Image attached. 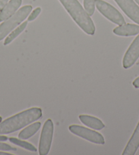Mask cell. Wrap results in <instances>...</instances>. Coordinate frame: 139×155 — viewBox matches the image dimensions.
I'll use <instances>...</instances> for the list:
<instances>
[{
    "label": "cell",
    "instance_id": "19",
    "mask_svg": "<svg viewBox=\"0 0 139 155\" xmlns=\"http://www.w3.org/2000/svg\"><path fill=\"white\" fill-rule=\"evenodd\" d=\"M10 0H0V11L4 8Z\"/></svg>",
    "mask_w": 139,
    "mask_h": 155
},
{
    "label": "cell",
    "instance_id": "1",
    "mask_svg": "<svg viewBox=\"0 0 139 155\" xmlns=\"http://www.w3.org/2000/svg\"><path fill=\"white\" fill-rule=\"evenodd\" d=\"M42 111L40 107H31L18 113L0 122V135H7L21 130L41 118Z\"/></svg>",
    "mask_w": 139,
    "mask_h": 155
},
{
    "label": "cell",
    "instance_id": "10",
    "mask_svg": "<svg viewBox=\"0 0 139 155\" xmlns=\"http://www.w3.org/2000/svg\"><path fill=\"white\" fill-rule=\"evenodd\" d=\"M139 148V122L123 152V155H134Z\"/></svg>",
    "mask_w": 139,
    "mask_h": 155
},
{
    "label": "cell",
    "instance_id": "24",
    "mask_svg": "<svg viewBox=\"0 0 139 155\" xmlns=\"http://www.w3.org/2000/svg\"><path fill=\"white\" fill-rule=\"evenodd\" d=\"M2 121V117H1V116H0V122H1Z\"/></svg>",
    "mask_w": 139,
    "mask_h": 155
},
{
    "label": "cell",
    "instance_id": "14",
    "mask_svg": "<svg viewBox=\"0 0 139 155\" xmlns=\"http://www.w3.org/2000/svg\"><path fill=\"white\" fill-rule=\"evenodd\" d=\"M27 22L28 21L23 22L19 26H18L17 28L15 29L13 31H12L11 32L8 34V36L6 37V39H5L4 45L6 46V45L11 43V42L14 41L15 38H17V37L25 29L27 25Z\"/></svg>",
    "mask_w": 139,
    "mask_h": 155
},
{
    "label": "cell",
    "instance_id": "17",
    "mask_svg": "<svg viewBox=\"0 0 139 155\" xmlns=\"http://www.w3.org/2000/svg\"><path fill=\"white\" fill-rule=\"evenodd\" d=\"M41 12V8L38 7L35 8L33 11L31 12L30 15L28 16L27 17V21H33L36 18L38 17V15L40 14Z\"/></svg>",
    "mask_w": 139,
    "mask_h": 155
},
{
    "label": "cell",
    "instance_id": "9",
    "mask_svg": "<svg viewBox=\"0 0 139 155\" xmlns=\"http://www.w3.org/2000/svg\"><path fill=\"white\" fill-rule=\"evenodd\" d=\"M22 4V0H10L0 11V22L7 20L17 12Z\"/></svg>",
    "mask_w": 139,
    "mask_h": 155
},
{
    "label": "cell",
    "instance_id": "3",
    "mask_svg": "<svg viewBox=\"0 0 139 155\" xmlns=\"http://www.w3.org/2000/svg\"><path fill=\"white\" fill-rule=\"evenodd\" d=\"M31 10L32 6L30 5H27L21 8L11 17L4 21V22L0 25V41L4 39L12 31L21 25V23L28 17Z\"/></svg>",
    "mask_w": 139,
    "mask_h": 155
},
{
    "label": "cell",
    "instance_id": "20",
    "mask_svg": "<svg viewBox=\"0 0 139 155\" xmlns=\"http://www.w3.org/2000/svg\"><path fill=\"white\" fill-rule=\"evenodd\" d=\"M132 84H133L134 87L139 88V77L134 79V81H133Z\"/></svg>",
    "mask_w": 139,
    "mask_h": 155
},
{
    "label": "cell",
    "instance_id": "5",
    "mask_svg": "<svg viewBox=\"0 0 139 155\" xmlns=\"http://www.w3.org/2000/svg\"><path fill=\"white\" fill-rule=\"evenodd\" d=\"M95 7L104 17H106L115 24L122 25L125 23L124 18L121 13L115 8L110 4H108L107 2L102 1V0H96Z\"/></svg>",
    "mask_w": 139,
    "mask_h": 155
},
{
    "label": "cell",
    "instance_id": "11",
    "mask_svg": "<svg viewBox=\"0 0 139 155\" xmlns=\"http://www.w3.org/2000/svg\"><path fill=\"white\" fill-rule=\"evenodd\" d=\"M113 33L120 36H132L139 34V25L135 24H124L113 29Z\"/></svg>",
    "mask_w": 139,
    "mask_h": 155
},
{
    "label": "cell",
    "instance_id": "22",
    "mask_svg": "<svg viewBox=\"0 0 139 155\" xmlns=\"http://www.w3.org/2000/svg\"><path fill=\"white\" fill-rule=\"evenodd\" d=\"M0 155H12V154H10V153H8V152H4L0 151Z\"/></svg>",
    "mask_w": 139,
    "mask_h": 155
},
{
    "label": "cell",
    "instance_id": "18",
    "mask_svg": "<svg viewBox=\"0 0 139 155\" xmlns=\"http://www.w3.org/2000/svg\"><path fill=\"white\" fill-rule=\"evenodd\" d=\"M0 150L2 151H16L17 148L15 147H12L11 146L8 145V144L5 143L0 141Z\"/></svg>",
    "mask_w": 139,
    "mask_h": 155
},
{
    "label": "cell",
    "instance_id": "15",
    "mask_svg": "<svg viewBox=\"0 0 139 155\" xmlns=\"http://www.w3.org/2000/svg\"><path fill=\"white\" fill-rule=\"evenodd\" d=\"M10 142L15 144L16 146H20L21 148H23L25 150H27L29 151L36 152L37 151V149L33 144L27 142V141H23V140L21 139H17L15 137H10L8 139Z\"/></svg>",
    "mask_w": 139,
    "mask_h": 155
},
{
    "label": "cell",
    "instance_id": "2",
    "mask_svg": "<svg viewBox=\"0 0 139 155\" xmlns=\"http://www.w3.org/2000/svg\"><path fill=\"white\" fill-rule=\"evenodd\" d=\"M64 8L85 33L92 36L95 32V27L91 16L83 8L78 0H59Z\"/></svg>",
    "mask_w": 139,
    "mask_h": 155
},
{
    "label": "cell",
    "instance_id": "8",
    "mask_svg": "<svg viewBox=\"0 0 139 155\" xmlns=\"http://www.w3.org/2000/svg\"><path fill=\"white\" fill-rule=\"evenodd\" d=\"M124 12L139 25V6L134 0H115Z\"/></svg>",
    "mask_w": 139,
    "mask_h": 155
},
{
    "label": "cell",
    "instance_id": "13",
    "mask_svg": "<svg viewBox=\"0 0 139 155\" xmlns=\"http://www.w3.org/2000/svg\"><path fill=\"white\" fill-rule=\"evenodd\" d=\"M41 127V123L40 122H34L33 124L27 127L23 130H21L18 134V138L21 140H28L32 136H34L36 133L38 131V130Z\"/></svg>",
    "mask_w": 139,
    "mask_h": 155
},
{
    "label": "cell",
    "instance_id": "4",
    "mask_svg": "<svg viewBox=\"0 0 139 155\" xmlns=\"http://www.w3.org/2000/svg\"><path fill=\"white\" fill-rule=\"evenodd\" d=\"M53 133L54 124L51 119H48L43 125L40 138L38 148L40 155H47L49 154L52 144Z\"/></svg>",
    "mask_w": 139,
    "mask_h": 155
},
{
    "label": "cell",
    "instance_id": "7",
    "mask_svg": "<svg viewBox=\"0 0 139 155\" xmlns=\"http://www.w3.org/2000/svg\"><path fill=\"white\" fill-rule=\"evenodd\" d=\"M139 58V34L125 52L122 64L124 68H130L134 64Z\"/></svg>",
    "mask_w": 139,
    "mask_h": 155
},
{
    "label": "cell",
    "instance_id": "12",
    "mask_svg": "<svg viewBox=\"0 0 139 155\" xmlns=\"http://www.w3.org/2000/svg\"><path fill=\"white\" fill-rule=\"evenodd\" d=\"M79 118L82 124L94 130H102L105 127V125L102 121L94 116H88V115H81L79 116Z\"/></svg>",
    "mask_w": 139,
    "mask_h": 155
},
{
    "label": "cell",
    "instance_id": "6",
    "mask_svg": "<svg viewBox=\"0 0 139 155\" xmlns=\"http://www.w3.org/2000/svg\"><path fill=\"white\" fill-rule=\"evenodd\" d=\"M69 130L74 135L86 140L90 142L103 145L105 143V140L100 133L95 130L87 129L86 127L79 126V125H71L69 127Z\"/></svg>",
    "mask_w": 139,
    "mask_h": 155
},
{
    "label": "cell",
    "instance_id": "21",
    "mask_svg": "<svg viewBox=\"0 0 139 155\" xmlns=\"http://www.w3.org/2000/svg\"><path fill=\"white\" fill-rule=\"evenodd\" d=\"M8 140V138L6 136L0 135V141H6Z\"/></svg>",
    "mask_w": 139,
    "mask_h": 155
},
{
    "label": "cell",
    "instance_id": "16",
    "mask_svg": "<svg viewBox=\"0 0 139 155\" xmlns=\"http://www.w3.org/2000/svg\"><path fill=\"white\" fill-rule=\"evenodd\" d=\"M96 0H83L84 8L90 16L94 14Z\"/></svg>",
    "mask_w": 139,
    "mask_h": 155
},
{
    "label": "cell",
    "instance_id": "23",
    "mask_svg": "<svg viewBox=\"0 0 139 155\" xmlns=\"http://www.w3.org/2000/svg\"><path fill=\"white\" fill-rule=\"evenodd\" d=\"M135 2L136 4H137L138 5H139V0H135Z\"/></svg>",
    "mask_w": 139,
    "mask_h": 155
}]
</instances>
